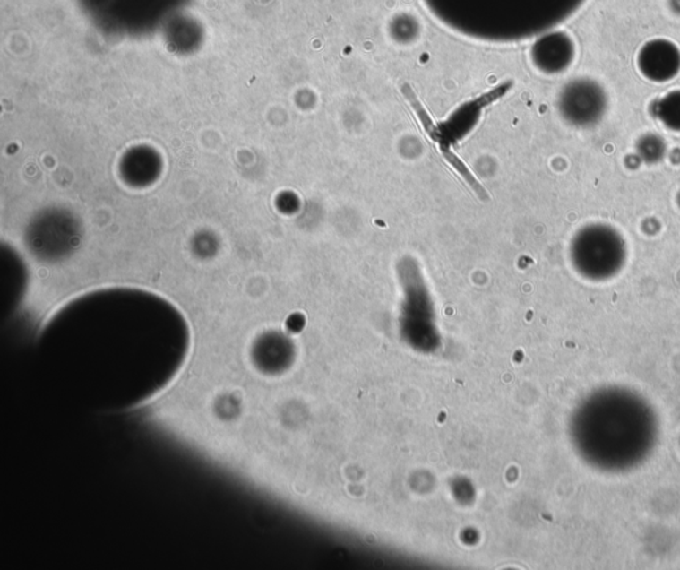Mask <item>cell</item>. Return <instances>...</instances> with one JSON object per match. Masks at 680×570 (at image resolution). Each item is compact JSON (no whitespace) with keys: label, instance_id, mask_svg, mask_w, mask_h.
I'll return each mask as SVG.
<instances>
[{"label":"cell","instance_id":"52a82bcc","mask_svg":"<svg viewBox=\"0 0 680 570\" xmlns=\"http://www.w3.org/2000/svg\"><path fill=\"white\" fill-rule=\"evenodd\" d=\"M671 10H673L674 13H676V15H680V0H670Z\"/></svg>","mask_w":680,"mask_h":570},{"label":"cell","instance_id":"5b68a950","mask_svg":"<svg viewBox=\"0 0 680 570\" xmlns=\"http://www.w3.org/2000/svg\"><path fill=\"white\" fill-rule=\"evenodd\" d=\"M652 115L670 131L680 132V90L673 91L652 104Z\"/></svg>","mask_w":680,"mask_h":570},{"label":"cell","instance_id":"6da1fadb","mask_svg":"<svg viewBox=\"0 0 680 570\" xmlns=\"http://www.w3.org/2000/svg\"><path fill=\"white\" fill-rule=\"evenodd\" d=\"M570 257L575 269L585 277L607 280L626 263V239L611 225L589 224L572 237Z\"/></svg>","mask_w":680,"mask_h":570},{"label":"cell","instance_id":"3957f363","mask_svg":"<svg viewBox=\"0 0 680 570\" xmlns=\"http://www.w3.org/2000/svg\"><path fill=\"white\" fill-rule=\"evenodd\" d=\"M638 68L646 79L666 82L680 73V49L668 39H652L638 52Z\"/></svg>","mask_w":680,"mask_h":570},{"label":"cell","instance_id":"8992f818","mask_svg":"<svg viewBox=\"0 0 680 570\" xmlns=\"http://www.w3.org/2000/svg\"><path fill=\"white\" fill-rule=\"evenodd\" d=\"M667 153V144L663 137L657 134H646L637 142L638 159L644 164L655 165L662 161Z\"/></svg>","mask_w":680,"mask_h":570},{"label":"cell","instance_id":"ba28073f","mask_svg":"<svg viewBox=\"0 0 680 570\" xmlns=\"http://www.w3.org/2000/svg\"><path fill=\"white\" fill-rule=\"evenodd\" d=\"M678 203H679V206H680V192H679V194H678Z\"/></svg>","mask_w":680,"mask_h":570},{"label":"cell","instance_id":"277c9868","mask_svg":"<svg viewBox=\"0 0 680 570\" xmlns=\"http://www.w3.org/2000/svg\"><path fill=\"white\" fill-rule=\"evenodd\" d=\"M575 48L572 38L564 32L549 35L536 47V63L544 73H558L565 71L574 60Z\"/></svg>","mask_w":680,"mask_h":570},{"label":"cell","instance_id":"7a4b0ae2","mask_svg":"<svg viewBox=\"0 0 680 570\" xmlns=\"http://www.w3.org/2000/svg\"><path fill=\"white\" fill-rule=\"evenodd\" d=\"M558 107L570 125L590 128L602 121L607 112V93L596 80L581 77L565 85Z\"/></svg>","mask_w":680,"mask_h":570}]
</instances>
